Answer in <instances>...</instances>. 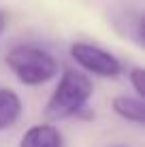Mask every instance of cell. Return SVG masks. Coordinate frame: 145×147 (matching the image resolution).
Segmentation results:
<instances>
[{"instance_id": "6da1fadb", "label": "cell", "mask_w": 145, "mask_h": 147, "mask_svg": "<svg viewBox=\"0 0 145 147\" xmlns=\"http://www.w3.org/2000/svg\"><path fill=\"white\" fill-rule=\"evenodd\" d=\"M53 92L45 105V117L49 121H62L71 117L92 119L94 111L90 109V98L94 94V83L90 75L79 68H64L56 77Z\"/></svg>"}, {"instance_id": "7a4b0ae2", "label": "cell", "mask_w": 145, "mask_h": 147, "mask_svg": "<svg viewBox=\"0 0 145 147\" xmlns=\"http://www.w3.org/2000/svg\"><path fill=\"white\" fill-rule=\"evenodd\" d=\"M4 64L15 75V79L26 88H38L60 75V62L56 55L38 45H13L4 53Z\"/></svg>"}, {"instance_id": "3957f363", "label": "cell", "mask_w": 145, "mask_h": 147, "mask_svg": "<svg viewBox=\"0 0 145 147\" xmlns=\"http://www.w3.org/2000/svg\"><path fill=\"white\" fill-rule=\"evenodd\" d=\"M71 60L79 66V70L86 75H94V77H103V79H113L124 70L122 62L117 55H113L111 51L98 47V45L86 43V40H77L68 47Z\"/></svg>"}, {"instance_id": "277c9868", "label": "cell", "mask_w": 145, "mask_h": 147, "mask_svg": "<svg viewBox=\"0 0 145 147\" xmlns=\"http://www.w3.org/2000/svg\"><path fill=\"white\" fill-rule=\"evenodd\" d=\"M19 147H64V139L51 121H43L30 126L22 134Z\"/></svg>"}, {"instance_id": "5b68a950", "label": "cell", "mask_w": 145, "mask_h": 147, "mask_svg": "<svg viewBox=\"0 0 145 147\" xmlns=\"http://www.w3.org/2000/svg\"><path fill=\"white\" fill-rule=\"evenodd\" d=\"M111 109L117 117L130 121V124L143 126L145 124V102L143 98H137V96H115L111 100Z\"/></svg>"}, {"instance_id": "8992f818", "label": "cell", "mask_w": 145, "mask_h": 147, "mask_svg": "<svg viewBox=\"0 0 145 147\" xmlns=\"http://www.w3.org/2000/svg\"><path fill=\"white\" fill-rule=\"evenodd\" d=\"M24 102L19 94L11 88H0V132L17 124L22 117Z\"/></svg>"}, {"instance_id": "52a82bcc", "label": "cell", "mask_w": 145, "mask_h": 147, "mask_svg": "<svg viewBox=\"0 0 145 147\" xmlns=\"http://www.w3.org/2000/svg\"><path fill=\"white\" fill-rule=\"evenodd\" d=\"M128 83L137 98H145V70L141 66H132L128 70Z\"/></svg>"}, {"instance_id": "ba28073f", "label": "cell", "mask_w": 145, "mask_h": 147, "mask_svg": "<svg viewBox=\"0 0 145 147\" xmlns=\"http://www.w3.org/2000/svg\"><path fill=\"white\" fill-rule=\"evenodd\" d=\"M7 24H9V15L0 9V36H2V32H4V28H7Z\"/></svg>"}, {"instance_id": "9c48e42d", "label": "cell", "mask_w": 145, "mask_h": 147, "mask_svg": "<svg viewBox=\"0 0 145 147\" xmlns=\"http://www.w3.org/2000/svg\"><path fill=\"white\" fill-rule=\"evenodd\" d=\"M115 147H126V145H115Z\"/></svg>"}]
</instances>
